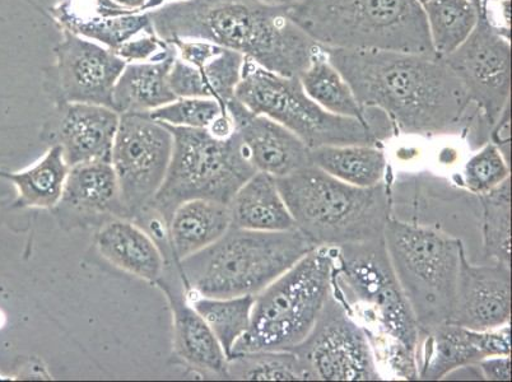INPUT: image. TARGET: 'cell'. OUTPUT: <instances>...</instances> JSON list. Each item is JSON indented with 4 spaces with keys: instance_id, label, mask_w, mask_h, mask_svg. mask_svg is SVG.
I'll return each mask as SVG.
<instances>
[{
    "instance_id": "obj_1",
    "label": "cell",
    "mask_w": 512,
    "mask_h": 382,
    "mask_svg": "<svg viewBox=\"0 0 512 382\" xmlns=\"http://www.w3.org/2000/svg\"><path fill=\"white\" fill-rule=\"evenodd\" d=\"M324 50L360 105L384 113L395 132L435 137L470 130L477 147L488 142L467 88L444 59L403 51Z\"/></svg>"
},
{
    "instance_id": "obj_2",
    "label": "cell",
    "mask_w": 512,
    "mask_h": 382,
    "mask_svg": "<svg viewBox=\"0 0 512 382\" xmlns=\"http://www.w3.org/2000/svg\"><path fill=\"white\" fill-rule=\"evenodd\" d=\"M157 36L208 41L269 72L300 78L321 46L287 15L260 0H181L148 12Z\"/></svg>"
},
{
    "instance_id": "obj_3",
    "label": "cell",
    "mask_w": 512,
    "mask_h": 382,
    "mask_svg": "<svg viewBox=\"0 0 512 382\" xmlns=\"http://www.w3.org/2000/svg\"><path fill=\"white\" fill-rule=\"evenodd\" d=\"M315 249L297 228L264 232L231 226L208 248L175 263L188 295L256 296Z\"/></svg>"
},
{
    "instance_id": "obj_4",
    "label": "cell",
    "mask_w": 512,
    "mask_h": 382,
    "mask_svg": "<svg viewBox=\"0 0 512 382\" xmlns=\"http://www.w3.org/2000/svg\"><path fill=\"white\" fill-rule=\"evenodd\" d=\"M276 183L297 230L316 248L381 239L392 218L384 181L360 188L309 165Z\"/></svg>"
},
{
    "instance_id": "obj_5",
    "label": "cell",
    "mask_w": 512,
    "mask_h": 382,
    "mask_svg": "<svg viewBox=\"0 0 512 382\" xmlns=\"http://www.w3.org/2000/svg\"><path fill=\"white\" fill-rule=\"evenodd\" d=\"M286 11L323 48L437 57L417 0H299Z\"/></svg>"
},
{
    "instance_id": "obj_6",
    "label": "cell",
    "mask_w": 512,
    "mask_h": 382,
    "mask_svg": "<svg viewBox=\"0 0 512 382\" xmlns=\"http://www.w3.org/2000/svg\"><path fill=\"white\" fill-rule=\"evenodd\" d=\"M332 287L370 344L400 342L417 354L420 326L395 277L384 237L334 248Z\"/></svg>"
},
{
    "instance_id": "obj_7",
    "label": "cell",
    "mask_w": 512,
    "mask_h": 382,
    "mask_svg": "<svg viewBox=\"0 0 512 382\" xmlns=\"http://www.w3.org/2000/svg\"><path fill=\"white\" fill-rule=\"evenodd\" d=\"M333 269L334 248L321 246L259 292L248 332L235 344L231 356L292 351L304 342L332 295Z\"/></svg>"
},
{
    "instance_id": "obj_8",
    "label": "cell",
    "mask_w": 512,
    "mask_h": 382,
    "mask_svg": "<svg viewBox=\"0 0 512 382\" xmlns=\"http://www.w3.org/2000/svg\"><path fill=\"white\" fill-rule=\"evenodd\" d=\"M167 128L174 137L169 170L150 206L144 209L155 212L166 225L175 209L189 200H214L228 206L241 186L258 172L236 132L221 139L207 129Z\"/></svg>"
},
{
    "instance_id": "obj_9",
    "label": "cell",
    "mask_w": 512,
    "mask_h": 382,
    "mask_svg": "<svg viewBox=\"0 0 512 382\" xmlns=\"http://www.w3.org/2000/svg\"><path fill=\"white\" fill-rule=\"evenodd\" d=\"M384 241L420 332L449 323L465 251L462 240L390 218Z\"/></svg>"
},
{
    "instance_id": "obj_10",
    "label": "cell",
    "mask_w": 512,
    "mask_h": 382,
    "mask_svg": "<svg viewBox=\"0 0 512 382\" xmlns=\"http://www.w3.org/2000/svg\"><path fill=\"white\" fill-rule=\"evenodd\" d=\"M235 99L251 113L267 116L297 135L310 149L324 146H377L376 134L360 120L334 115L316 104L300 78L278 76L245 58Z\"/></svg>"
},
{
    "instance_id": "obj_11",
    "label": "cell",
    "mask_w": 512,
    "mask_h": 382,
    "mask_svg": "<svg viewBox=\"0 0 512 382\" xmlns=\"http://www.w3.org/2000/svg\"><path fill=\"white\" fill-rule=\"evenodd\" d=\"M174 137L148 113L120 114L111 165L127 218L150 206L169 170Z\"/></svg>"
},
{
    "instance_id": "obj_12",
    "label": "cell",
    "mask_w": 512,
    "mask_h": 382,
    "mask_svg": "<svg viewBox=\"0 0 512 382\" xmlns=\"http://www.w3.org/2000/svg\"><path fill=\"white\" fill-rule=\"evenodd\" d=\"M292 352L309 380H383L365 330L333 295V288L314 329Z\"/></svg>"
},
{
    "instance_id": "obj_13",
    "label": "cell",
    "mask_w": 512,
    "mask_h": 382,
    "mask_svg": "<svg viewBox=\"0 0 512 382\" xmlns=\"http://www.w3.org/2000/svg\"><path fill=\"white\" fill-rule=\"evenodd\" d=\"M463 82L479 120L491 133L510 106L509 37L481 15L476 29L453 53L442 58Z\"/></svg>"
},
{
    "instance_id": "obj_14",
    "label": "cell",
    "mask_w": 512,
    "mask_h": 382,
    "mask_svg": "<svg viewBox=\"0 0 512 382\" xmlns=\"http://www.w3.org/2000/svg\"><path fill=\"white\" fill-rule=\"evenodd\" d=\"M54 57L45 86L57 104L85 102L114 109V87L128 64L125 60L113 50L65 30Z\"/></svg>"
},
{
    "instance_id": "obj_15",
    "label": "cell",
    "mask_w": 512,
    "mask_h": 382,
    "mask_svg": "<svg viewBox=\"0 0 512 382\" xmlns=\"http://www.w3.org/2000/svg\"><path fill=\"white\" fill-rule=\"evenodd\" d=\"M176 58L169 83L176 97L213 99L226 105L234 99L244 55L203 40L172 39Z\"/></svg>"
},
{
    "instance_id": "obj_16",
    "label": "cell",
    "mask_w": 512,
    "mask_h": 382,
    "mask_svg": "<svg viewBox=\"0 0 512 382\" xmlns=\"http://www.w3.org/2000/svg\"><path fill=\"white\" fill-rule=\"evenodd\" d=\"M510 354V324L483 332L442 324L428 332H420L417 351L420 380H444L458 368Z\"/></svg>"
},
{
    "instance_id": "obj_17",
    "label": "cell",
    "mask_w": 512,
    "mask_h": 382,
    "mask_svg": "<svg viewBox=\"0 0 512 382\" xmlns=\"http://www.w3.org/2000/svg\"><path fill=\"white\" fill-rule=\"evenodd\" d=\"M510 320L511 267L473 265L464 251L449 323L483 332L509 325Z\"/></svg>"
},
{
    "instance_id": "obj_18",
    "label": "cell",
    "mask_w": 512,
    "mask_h": 382,
    "mask_svg": "<svg viewBox=\"0 0 512 382\" xmlns=\"http://www.w3.org/2000/svg\"><path fill=\"white\" fill-rule=\"evenodd\" d=\"M119 120L120 114L111 107L67 102L58 104L49 134L69 167L111 162Z\"/></svg>"
},
{
    "instance_id": "obj_19",
    "label": "cell",
    "mask_w": 512,
    "mask_h": 382,
    "mask_svg": "<svg viewBox=\"0 0 512 382\" xmlns=\"http://www.w3.org/2000/svg\"><path fill=\"white\" fill-rule=\"evenodd\" d=\"M226 109L256 170L283 177L311 165L310 148L277 121L251 113L235 97Z\"/></svg>"
},
{
    "instance_id": "obj_20",
    "label": "cell",
    "mask_w": 512,
    "mask_h": 382,
    "mask_svg": "<svg viewBox=\"0 0 512 382\" xmlns=\"http://www.w3.org/2000/svg\"><path fill=\"white\" fill-rule=\"evenodd\" d=\"M60 29L116 51L153 30L148 12L127 11L113 0H63L51 9Z\"/></svg>"
},
{
    "instance_id": "obj_21",
    "label": "cell",
    "mask_w": 512,
    "mask_h": 382,
    "mask_svg": "<svg viewBox=\"0 0 512 382\" xmlns=\"http://www.w3.org/2000/svg\"><path fill=\"white\" fill-rule=\"evenodd\" d=\"M156 284L170 302L172 318H174L176 354L198 370L227 377L226 353L206 321L190 304L179 273L178 279H172L169 264H166L164 276Z\"/></svg>"
},
{
    "instance_id": "obj_22",
    "label": "cell",
    "mask_w": 512,
    "mask_h": 382,
    "mask_svg": "<svg viewBox=\"0 0 512 382\" xmlns=\"http://www.w3.org/2000/svg\"><path fill=\"white\" fill-rule=\"evenodd\" d=\"M95 245L102 258L144 281L157 283L166 262L157 242L129 218H113L100 227Z\"/></svg>"
},
{
    "instance_id": "obj_23",
    "label": "cell",
    "mask_w": 512,
    "mask_h": 382,
    "mask_svg": "<svg viewBox=\"0 0 512 382\" xmlns=\"http://www.w3.org/2000/svg\"><path fill=\"white\" fill-rule=\"evenodd\" d=\"M300 82L310 99L324 110L369 125L379 141L395 132L384 113L376 109H365L360 105L346 79L329 62L323 46L309 68L301 74Z\"/></svg>"
},
{
    "instance_id": "obj_24",
    "label": "cell",
    "mask_w": 512,
    "mask_h": 382,
    "mask_svg": "<svg viewBox=\"0 0 512 382\" xmlns=\"http://www.w3.org/2000/svg\"><path fill=\"white\" fill-rule=\"evenodd\" d=\"M58 206L79 216L127 218L111 162H88L72 166Z\"/></svg>"
},
{
    "instance_id": "obj_25",
    "label": "cell",
    "mask_w": 512,
    "mask_h": 382,
    "mask_svg": "<svg viewBox=\"0 0 512 382\" xmlns=\"http://www.w3.org/2000/svg\"><path fill=\"white\" fill-rule=\"evenodd\" d=\"M232 226L230 208L214 200L194 199L180 204L167 223L175 262L208 248Z\"/></svg>"
},
{
    "instance_id": "obj_26",
    "label": "cell",
    "mask_w": 512,
    "mask_h": 382,
    "mask_svg": "<svg viewBox=\"0 0 512 382\" xmlns=\"http://www.w3.org/2000/svg\"><path fill=\"white\" fill-rule=\"evenodd\" d=\"M232 226L244 230L278 232L296 228L279 193L276 177L256 172L228 204Z\"/></svg>"
},
{
    "instance_id": "obj_27",
    "label": "cell",
    "mask_w": 512,
    "mask_h": 382,
    "mask_svg": "<svg viewBox=\"0 0 512 382\" xmlns=\"http://www.w3.org/2000/svg\"><path fill=\"white\" fill-rule=\"evenodd\" d=\"M175 53L155 62L128 63L113 92V107L119 114L148 113L178 99L172 92L169 74Z\"/></svg>"
},
{
    "instance_id": "obj_28",
    "label": "cell",
    "mask_w": 512,
    "mask_h": 382,
    "mask_svg": "<svg viewBox=\"0 0 512 382\" xmlns=\"http://www.w3.org/2000/svg\"><path fill=\"white\" fill-rule=\"evenodd\" d=\"M71 167L65 162L62 148L54 144L43 158L18 172L0 171L17 190L15 207L50 209L63 197L65 181Z\"/></svg>"
},
{
    "instance_id": "obj_29",
    "label": "cell",
    "mask_w": 512,
    "mask_h": 382,
    "mask_svg": "<svg viewBox=\"0 0 512 382\" xmlns=\"http://www.w3.org/2000/svg\"><path fill=\"white\" fill-rule=\"evenodd\" d=\"M311 165L343 183L371 188L383 183L386 157L383 149L367 144L324 146L310 149Z\"/></svg>"
},
{
    "instance_id": "obj_30",
    "label": "cell",
    "mask_w": 512,
    "mask_h": 382,
    "mask_svg": "<svg viewBox=\"0 0 512 382\" xmlns=\"http://www.w3.org/2000/svg\"><path fill=\"white\" fill-rule=\"evenodd\" d=\"M422 8L432 48L439 58L458 49L476 29L482 15L469 0H427Z\"/></svg>"
},
{
    "instance_id": "obj_31",
    "label": "cell",
    "mask_w": 512,
    "mask_h": 382,
    "mask_svg": "<svg viewBox=\"0 0 512 382\" xmlns=\"http://www.w3.org/2000/svg\"><path fill=\"white\" fill-rule=\"evenodd\" d=\"M186 296L211 328L227 358L230 357L235 344L248 332L255 296L217 298L188 293Z\"/></svg>"
},
{
    "instance_id": "obj_32",
    "label": "cell",
    "mask_w": 512,
    "mask_h": 382,
    "mask_svg": "<svg viewBox=\"0 0 512 382\" xmlns=\"http://www.w3.org/2000/svg\"><path fill=\"white\" fill-rule=\"evenodd\" d=\"M483 208V248L490 263L511 267V179L479 195Z\"/></svg>"
},
{
    "instance_id": "obj_33",
    "label": "cell",
    "mask_w": 512,
    "mask_h": 382,
    "mask_svg": "<svg viewBox=\"0 0 512 382\" xmlns=\"http://www.w3.org/2000/svg\"><path fill=\"white\" fill-rule=\"evenodd\" d=\"M228 379L249 381L309 380L292 351H263L232 354L227 358Z\"/></svg>"
},
{
    "instance_id": "obj_34",
    "label": "cell",
    "mask_w": 512,
    "mask_h": 382,
    "mask_svg": "<svg viewBox=\"0 0 512 382\" xmlns=\"http://www.w3.org/2000/svg\"><path fill=\"white\" fill-rule=\"evenodd\" d=\"M226 111V105L217 100L178 97L170 104L151 111L150 115L170 127L208 129Z\"/></svg>"
},
{
    "instance_id": "obj_35",
    "label": "cell",
    "mask_w": 512,
    "mask_h": 382,
    "mask_svg": "<svg viewBox=\"0 0 512 382\" xmlns=\"http://www.w3.org/2000/svg\"><path fill=\"white\" fill-rule=\"evenodd\" d=\"M509 177V161L497 144L487 142L465 165L463 184L472 193L482 195L497 188Z\"/></svg>"
},
{
    "instance_id": "obj_36",
    "label": "cell",
    "mask_w": 512,
    "mask_h": 382,
    "mask_svg": "<svg viewBox=\"0 0 512 382\" xmlns=\"http://www.w3.org/2000/svg\"><path fill=\"white\" fill-rule=\"evenodd\" d=\"M484 380L511 381L510 356H496L478 362Z\"/></svg>"
},
{
    "instance_id": "obj_37",
    "label": "cell",
    "mask_w": 512,
    "mask_h": 382,
    "mask_svg": "<svg viewBox=\"0 0 512 382\" xmlns=\"http://www.w3.org/2000/svg\"><path fill=\"white\" fill-rule=\"evenodd\" d=\"M113 2L123 8L130 9V11L144 12L143 8L146 6L147 0H113Z\"/></svg>"
},
{
    "instance_id": "obj_38",
    "label": "cell",
    "mask_w": 512,
    "mask_h": 382,
    "mask_svg": "<svg viewBox=\"0 0 512 382\" xmlns=\"http://www.w3.org/2000/svg\"><path fill=\"white\" fill-rule=\"evenodd\" d=\"M260 2L272 4V6L288 7L293 3L299 2V0H260Z\"/></svg>"
},
{
    "instance_id": "obj_39",
    "label": "cell",
    "mask_w": 512,
    "mask_h": 382,
    "mask_svg": "<svg viewBox=\"0 0 512 382\" xmlns=\"http://www.w3.org/2000/svg\"><path fill=\"white\" fill-rule=\"evenodd\" d=\"M470 3H473L479 11L484 12V4H486L487 0H469Z\"/></svg>"
},
{
    "instance_id": "obj_40",
    "label": "cell",
    "mask_w": 512,
    "mask_h": 382,
    "mask_svg": "<svg viewBox=\"0 0 512 382\" xmlns=\"http://www.w3.org/2000/svg\"><path fill=\"white\" fill-rule=\"evenodd\" d=\"M418 3L421 4V6H423V4H425L427 2V0H417Z\"/></svg>"
}]
</instances>
